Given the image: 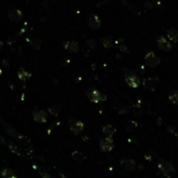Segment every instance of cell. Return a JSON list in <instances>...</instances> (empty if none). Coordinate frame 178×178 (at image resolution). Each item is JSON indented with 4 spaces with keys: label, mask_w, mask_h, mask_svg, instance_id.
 <instances>
[{
    "label": "cell",
    "mask_w": 178,
    "mask_h": 178,
    "mask_svg": "<svg viewBox=\"0 0 178 178\" xmlns=\"http://www.w3.org/2000/svg\"><path fill=\"white\" fill-rule=\"evenodd\" d=\"M158 168L165 176H168L172 171H174V167L172 164L164 159H160L158 163Z\"/></svg>",
    "instance_id": "cell-1"
},
{
    "label": "cell",
    "mask_w": 178,
    "mask_h": 178,
    "mask_svg": "<svg viewBox=\"0 0 178 178\" xmlns=\"http://www.w3.org/2000/svg\"><path fill=\"white\" fill-rule=\"evenodd\" d=\"M145 60L146 63L151 67H156L161 62V59L157 55H156L155 53H152V52L146 54Z\"/></svg>",
    "instance_id": "cell-2"
},
{
    "label": "cell",
    "mask_w": 178,
    "mask_h": 178,
    "mask_svg": "<svg viewBox=\"0 0 178 178\" xmlns=\"http://www.w3.org/2000/svg\"><path fill=\"white\" fill-rule=\"evenodd\" d=\"M87 96L89 98V100L93 101V102H100V101H105L107 97L106 94H104L102 93L99 92L97 90H92L87 93Z\"/></svg>",
    "instance_id": "cell-3"
},
{
    "label": "cell",
    "mask_w": 178,
    "mask_h": 178,
    "mask_svg": "<svg viewBox=\"0 0 178 178\" xmlns=\"http://www.w3.org/2000/svg\"><path fill=\"white\" fill-rule=\"evenodd\" d=\"M125 80L127 84L133 88H137L138 86H140V79L133 73H129V74H126L125 75Z\"/></svg>",
    "instance_id": "cell-4"
},
{
    "label": "cell",
    "mask_w": 178,
    "mask_h": 178,
    "mask_svg": "<svg viewBox=\"0 0 178 178\" xmlns=\"http://www.w3.org/2000/svg\"><path fill=\"white\" fill-rule=\"evenodd\" d=\"M101 149L104 152L112 151L113 148V141L111 137H107L101 140Z\"/></svg>",
    "instance_id": "cell-5"
},
{
    "label": "cell",
    "mask_w": 178,
    "mask_h": 178,
    "mask_svg": "<svg viewBox=\"0 0 178 178\" xmlns=\"http://www.w3.org/2000/svg\"><path fill=\"white\" fill-rule=\"evenodd\" d=\"M69 129L74 135H79L83 129V123L80 121L73 120L69 122Z\"/></svg>",
    "instance_id": "cell-6"
},
{
    "label": "cell",
    "mask_w": 178,
    "mask_h": 178,
    "mask_svg": "<svg viewBox=\"0 0 178 178\" xmlns=\"http://www.w3.org/2000/svg\"><path fill=\"white\" fill-rule=\"evenodd\" d=\"M157 43H158V46L159 48L165 51V52H169L172 50V45L170 44V42L167 40L164 37H160L157 39Z\"/></svg>",
    "instance_id": "cell-7"
},
{
    "label": "cell",
    "mask_w": 178,
    "mask_h": 178,
    "mask_svg": "<svg viewBox=\"0 0 178 178\" xmlns=\"http://www.w3.org/2000/svg\"><path fill=\"white\" fill-rule=\"evenodd\" d=\"M88 25L93 29H98L101 26V22L96 15H91L88 18Z\"/></svg>",
    "instance_id": "cell-8"
},
{
    "label": "cell",
    "mask_w": 178,
    "mask_h": 178,
    "mask_svg": "<svg viewBox=\"0 0 178 178\" xmlns=\"http://www.w3.org/2000/svg\"><path fill=\"white\" fill-rule=\"evenodd\" d=\"M121 166L126 171H133L135 168V162L131 159H125L121 162Z\"/></svg>",
    "instance_id": "cell-9"
},
{
    "label": "cell",
    "mask_w": 178,
    "mask_h": 178,
    "mask_svg": "<svg viewBox=\"0 0 178 178\" xmlns=\"http://www.w3.org/2000/svg\"><path fill=\"white\" fill-rule=\"evenodd\" d=\"M64 47L65 50L69 51L71 53H77L79 51L80 45L75 41H67L64 45Z\"/></svg>",
    "instance_id": "cell-10"
},
{
    "label": "cell",
    "mask_w": 178,
    "mask_h": 178,
    "mask_svg": "<svg viewBox=\"0 0 178 178\" xmlns=\"http://www.w3.org/2000/svg\"><path fill=\"white\" fill-rule=\"evenodd\" d=\"M46 113L45 111H38V112H34L33 113V118L35 120V121L37 122H41L44 123L46 121Z\"/></svg>",
    "instance_id": "cell-11"
},
{
    "label": "cell",
    "mask_w": 178,
    "mask_h": 178,
    "mask_svg": "<svg viewBox=\"0 0 178 178\" xmlns=\"http://www.w3.org/2000/svg\"><path fill=\"white\" fill-rule=\"evenodd\" d=\"M0 176L2 178H17V175L11 168H3L0 170Z\"/></svg>",
    "instance_id": "cell-12"
},
{
    "label": "cell",
    "mask_w": 178,
    "mask_h": 178,
    "mask_svg": "<svg viewBox=\"0 0 178 178\" xmlns=\"http://www.w3.org/2000/svg\"><path fill=\"white\" fill-rule=\"evenodd\" d=\"M22 12L18 10H14V11H11L9 14V18L11 19V21H19L22 18Z\"/></svg>",
    "instance_id": "cell-13"
},
{
    "label": "cell",
    "mask_w": 178,
    "mask_h": 178,
    "mask_svg": "<svg viewBox=\"0 0 178 178\" xmlns=\"http://www.w3.org/2000/svg\"><path fill=\"white\" fill-rule=\"evenodd\" d=\"M168 38H169L171 41L173 42H178V30L176 29H170V30H168L167 32Z\"/></svg>",
    "instance_id": "cell-14"
},
{
    "label": "cell",
    "mask_w": 178,
    "mask_h": 178,
    "mask_svg": "<svg viewBox=\"0 0 178 178\" xmlns=\"http://www.w3.org/2000/svg\"><path fill=\"white\" fill-rule=\"evenodd\" d=\"M103 133L105 134V135H107L108 137H112L114 134H115V129L113 128L112 125H106V126H104L103 127Z\"/></svg>",
    "instance_id": "cell-15"
},
{
    "label": "cell",
    "mask_w": 178,
    "mask_h": 178,
    "mask_svg": "<svg viewBox=\"0 0 178 178\" xmlns=\"http://www.w3.org/2000/svg\"><path fill=\"white\" fill-rule=\"evenodd\" d=\"M144 87H146L148 90H154L156 86V81H155L154 79H148L144 81Z\"/></svg>",
    "instance_id": "cell-16"
},
{
    "label": "cell",
    "mask_w": 178,
    "mask_h": 178,
    "mask_svg": "<svg viewBox=\"0 0 178 178\" xmlns=\"http://www.w3.org/2000/svg\"><path fill=\"white\" fill-rule=\"evenodd\" d=\"M101 43L106 48H110L113 45V38L110 36H106L101 39Z\"/></svg>",
    "instance_id": "cell-17"
},
{
    "label": "cell",
    "mask_w": 178,
    "mask_h": 178,
    "mask_svg": "<svg viewBox=\"0 0 178 178\" xmlns=\"http://www.w3.org/2000/svg\"><path fill=\"white\" fill-rule=\"evenodd\" d=\"M168 99L174 105H178V90L171 93L168 96Z\"/></svg>",
    "instance_id": "cell-18"
},
{
    "label": "cell",
    "mask_w": 178,
    "mask_h": 178,
    "mask_svg": "<svg viewBox=\"0 0 178 178\" xmlns=\"http://www.w3.org/2000/svg\"><path fill=\"white\" fill-rule=\"evenodd\" d=\"M31 77V74L29 73H27L26 71H20L18 73V78L21 80L22 81H25L28 80Z\"/></svg>",
    "instance_id": "cell-19"
},
{
    "label": "cell",
    "mask_w": 178,
    "mask_h": 178,
    "mask_svg": "<svg viewBox=\"0 0 178 178\" xmlns=\"http://www.w3.org/2000/svg\"><path fill=\"white\" fill-rule=\"evenodd\" d=\"M59 106H52L49 108V112L52 113V114H54V115H58L59 113Z\"/></svg>",
    "instance_id": "cell-20"
},
{
    "label": "cell",
    "mask_w": 178,
    "mask_h": 178,
    "mask_svg": "<svg viewBox=\"0 0 178 178\" xmlns=\"http://www.w3.org/2000/svg\"><path fill=\"white\" fill-rule=\"evenodd\" d=\"M86 45H87L90 48L93 49L95 47V45H96V43H95V41H94L93 39H88V40L86 41Z\"/></svg>",
    "instance_id": "cell-21"
},
{
    "label": "cell",
    "mask_w": 178,
    "mask_h": 178,
    "mask_svg": "<svg viewBox=\"0 0 178 178\" xmlns=\"http://www.w3.org/2000/svg\"><path fill=\"white\" fill-rule=\"evenodd\" d=\"M73 157L75 158V160L77 161H82L83 159H82V155H81V153H79V152H75L74 154H73Z\"/></svg>",
    "instance_id": "cell-22"
},
{
    "label": "cell",
    "mask_w": 178,
    "mask_h": 178,
    "mask_svg": "<svg viewBox=\"0 0 178 178\" xmlns=\"http://www.w3.org/2000/svg\"><path fill=\"white\" fill-rule=\"evenodd\" d=\"M41 175H42V177L43 178H53V176H51L49 174H47V173H45V172H42L41 173Z\"/></svg>",
    "instance_id": "cell-23"
},
{
    "label": "cell",
    "mask_w": 178,
    "mask_h": 178,
    "mask_svg": "<svg viewBox=\"0 0 178 178\" xmlns=\"http://www.w3.org/2000/svg\"><path fill=\"white\" fill-rule=\"evenodd\" d=\"M2 46H3V42H2V41L0 40V49L2 48Z\"/></svg>",
    "instance_id": "cell-24"
},
{
    "label": "cell",
    "mask_w": 178,
    "mask_h": 178,
    "mask_svg": "<svg viewBox=\"0 0 178 178\" xmlns=\"http://www.w3.org/2000/svg\"><path fill=\"white\" fill-rule=\"evenodd\" d=\"M1 73H2V71H1V69H0V75H1Z\"/></svg>",
    "instance_id": "cell-25"
}]
</instances>
